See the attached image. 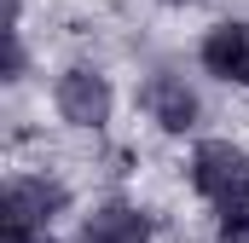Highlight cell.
<instances>
[{"label":"cell","mask_w":249,"mask_h":243,"mask_svg":"<svg viewBox=\"0 0 249 243\" xmlns=\"http://www.w3.org/2000/svg\"><path fill=\"white\" fill-rule=\"evenodd\" d=\"M186 180L197 191V203L214 208V220L249 208V151L238 139H197L186 156Z\"/></svg>","instance_id":"1"},{"label":"cell","mask_w":249,"mask_h":243,"mask_svg":"<svg viewBox=\"0 0 249 243\" xmlns=\"http://www.w3.org/2000/svg\"><path fill=\"white\" fill-rule=\"evenodd\" d=\"M70 214V185L53 168H23L0 191V238H23V232H53Z\"/></svg>","instance_id":"2"},{"label":"cell","mask_w":249,"mask_h":243,"mask_svg":"<svg viewBox=\"0 0 249 243\" xmlns=\"http://www.w3.org/2000/svg\"><path fill=\"white\" fill-rule=\"evenodd\" d=\"M53 110L75 133H105L110 116H116V87H110V75L99 64H70L53 81Z\"/></svg>","instance_id":"3"},{"label":"cell","mask_w":249,"mask_h":243,"mask_svg":"<svg viewBox=\"0 0 249 243\" xmlns=\"http://www.w3.org/2000/svg\"><path fill=\"white\" fill-rule=\"evenodd\" d=\"M139 110H145V122H151L157 133L186 139V133L203 127V93L191 87V75L168 69V64H157V69L139 81Z\"/></svg>","instance_id":"4"},{"label":"cell","mask_w":249,"mask_h":243,"mask_svg":"<svg viewBox=\"0 0 249 243\" xmlns=\"http://www.w3.org/2000/svg\"><path fill=\"white\" fill-rule=\"evenodd\" d=\"M197 64H203V75H214L220 87L249 93V17H220V23H209L203 41H197Z\"/></svg>","instance_id":"5"},{"label":"cell","mask_w":249,"mask_h":243,"mask_svg":"<svg viewBox=\"0 0 249 243\" xmlns=\"http://www.w3.org/2000/svg\"><path fill=\"white\" fill-rule=\"evenodd\" d=\"M75 243H157V214L133 197H105L75 220Z\"/></svg>","instance_id":"6"},{"label":"cell","mask_w":249,"mask_h":243,"mask_svg":"<svg viewBox=\"0 0 249 243\" xmlns=\"http://www.w3.org/2000/svg\"><path fill=\"white\" fill-rule=\"evenodd\" d=\"M214 243H249V208H238V214H226V220L214 226Z\"/></svg>","instance_id":"7"},{"label":"cell","mask_w":249,"mask_h":243,"mask_svg":"<svg viewBox=\"0 0 249 243\" xmlns=\"http://www.w3.org/2000/svg\"><path fill=\"white\" fill-rule=\"evenodd\" d=\"M0 243H58L53 232H23V238H0Z\"/></svg>","instance_id":"8"},{"label":"cell","mask_w":249,"mask_h":243,"mask_svg":"<svg viewBox=\"0 0 249 243\" xmlns=\"http://www.w3.org/2000/svg\"><path fill=\"white\" fill-rule=\"evenodd\" d=\"M162 6H197V0H162Z\"/></svg>","instance_id":"9"}]
</instances>
